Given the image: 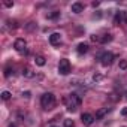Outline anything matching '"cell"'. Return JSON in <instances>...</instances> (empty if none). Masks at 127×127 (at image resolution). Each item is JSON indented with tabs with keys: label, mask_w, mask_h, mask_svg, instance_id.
Returning <instances> with one entry per match:
<instances>
[{
	"label": "cell",
	"mask_w": 127,
	"mask_h": 127,
	"mask_svg": "<svg viewBox=\"0 0 127 127\" xmlns=\"http://www.w3.org/2000/svg\"><path fill=\"white\" fill-rule=\"evenodd\" d=\"M64 102L67 103V111H69V112H75V111L81 106V102H82V100H81V97H79L78 94L73 93V94H70L69 99H66Z\"/></svg>",
	"instance_id": "6da1fadb"
},
{
	"label": "cell",
	"mask_w": 127,
	"mask_h": 127,
	"mask_svg": "<svg viewBox=\"0 0 127 127\" xmlns=\"http://www.w3.org/2000/svg\"><path fill=\"white\" fill-rule=\"evenodd\" d=\"M40 105H42L43 109H52L54 105H55V96L52 93H45L40 97Z\"/></svg>",
	"instance_id": "7a4b0ae2"
},
{
	"label": "cell",
	"mask_w": 127,
	"mask_h": 127,
	"mask_svg": "<svg viewBox=\"0 0 127 127\" xmlns=\"http://www.w3.org/2000/svg\"><path fill=\"white\" fill-rule=\"evenodd\" d=\"M58 72L60 75H69L70 73V61L67 58H61L58 63Z\"/></svg>",
	"instance_id": "3957f363"
},
{
	"label": "cell",
	"mask_w": 127,
	"mask_h": 127,
	"mask_svg": "<svg viewBox=\"0 0 127 127\" xmlns=\"http://www.w3.org/2000/svg\"><path fill=\"white\" fill-rule=\"evenodd\" d=\"M100 63L105 66V67H108V66H111L112 64V61H114V54L112 52H103V54H100Z\"/></svg>",
	"instance_id": "277c9868"
},
{
	"label": "cell",
	"mask_w": 127,
	"mask_h": 127,
	"mask_svg": "<svg viewBox=\"0 0 127 127\" xmlns=\"http://www.w3.org/2000/svg\"><path fill=\"white\" fill-rule=\"evenodd\" d=\"M14 48H15V49L18 51V52L24 54V52H26V49H27V42H26L24 39L18 37V39L15 40V43H14Z\"/></svg>",
	"instance_id": "5b68a950"
},
{
	"label": "cell",
	"mask_w": 127,
	"mask_h": 127,
	"mask_svg": "<svg viewBox=\"0 0 127 127\" xmlns=\"http://www.w3.org/2000/svg\"><path fill=\"white\" fill-rule=\"evenodd\" d=\"M96 118H94V115H91V114H88V112H85V114H82L81 115V121L85 124V126H90V124H93V121H94Z\"/></svg>",
	"instance_id": "8992f818"
},
{
	"label": "cell",
	"mask_w": 127,
	"mask_h": 127,
	"mask_svg": "<svg viewBox=\"0 0 127 127\" xmlns=\"http://www.w3.org/2000/svg\"><path fill=\"white\" fill-rule=\"evenodd\" d=\"M60 42H61V34L60 33H52L49 36V43L51 45H58Z\"/></svg>",
	"instance_id": "52a82bcc"
},
{
	"label": "cell",
	"mask_w": 127,
	"mask_h": 127,
	"mask_svg": "<svg viewBox=\"0 0 127 127\" xmlns=\"http://www.w3.org/2000/svg\"><path fill=\"white\" fill-rule=\"evenodd\" d=\"M70 9H72V12H73V14H81V12L84 11V5H82V3H79V2H75V3L72 5V8H70Z\"/></svg>",
	"instance_id": "ba28073f"
},
{
	"label": "cell",
	"mask_w": 127,
	"mask_h": 127,
	"mask_svg": "<svg viewBox=\"0 0 127 127\" xmlns=\"http://www.w3.org/2000/svg\"><path fill=\"white\" fill-rule=\"evenodd\" d=\"M124 18H126V12H124V11L117 12V14H115V18H114V24H115V26H118Z\"/></svg>",
	"instance_id": "9c48e42d"
},
{
	"label": "cell",
	"mask_w": 127,
	"mask_h": 127,
	"mask_svg": "<svg viewBox=\"0 0 127 127\" xmlns=\"http://www.w3.org/2000/svg\"><path fill=\"white\" fill-rule=\"evenodd\" d=\"M23 76H24V78H33V76H34V72H33V69H32L30 66H26V67H23Z\"/></svg>",
	"instance_id": "30bf717a"
},
{
	"label": "cell",
	"mask_w": 127,
	"mask_h": 127,
	"mask_svg": "<svg viewBox=\"0 0 127 127\" xmlns=\"http://www.w3.org/2000/svg\"><path fill=\"white\" fill-rule=\"evenodd\" d=\"M87 51H88V45L84 43V42H81V43L76 46V52H78V54H85Z\"/></svg>",
	"instance_id": "8fae6325"
},
{
	"label": "cell",
	"mask_w": 127,
	"mask_h": 127,
	"mask_svg": "<svg viewBox=\"0 0 127 127\" xmlns=\"http://www.w3.org/2000/svg\"><path fill=\"white\" fill-rule=\"evenodd\" d=\"M34 61H36V64H37V66H40V67H42V66H45V63H46V61H45V57H42V55H36Z\"/></svg>",
	"instance_id": "7c38bea8"
},
{
	"label": "cell",
	"mask_w": 127,
	"mask_h": 127,
	"mask_svg": "<svg viewBox=\"0 0 127 127\" xmlns=\"http://www.w3.org/2000/svg\"><path fill=\"white\" fill-rule=\"evenodd\" d=\"M108 111H109L108 108H102V109H99V111L96 112V118L99 120V118H102V117H105V114H106Z\"/></svg>",
	"instance_id": "4fadbf2b"
},
{
	"label": "cell",
	"mask_w": 127,
	"mask_h": 127,
	"mask_svg": "<svg viewBox=\"0 0 127 127\" xmlns=\"http://www.w3.org/2000/svg\"><path fill=\"white\" fill-rule=\"evenodd\" d=\"M58 17H60V12H57V11L46 14V18H48V20H55V18H58Z\"/></svg>",
	"instance_id": "5bb4252c"
},
{
	"label": "cell",
	"mask_w": 127,
	"mask_h": 127,
	"mask_svg": "<svg viewBox=\"0 0 127 127\" xmlns=\"http://www.w3.org/2000/svg\"><path fill=\"white\" fill-rule=\"evenodd\" d=\"M112 40V34H103L102 36V40H100V43H108V42H111Z\"/></svg>",
	"instance_id": "9a60e30c"
},
{
	"label": "cell",
	"mask_w": 127,
	"mask_h": 127,
	"mask_svg": "<svg viewBox=\"0 0 127 127\" xmlns=\"http://www.w3.org/2000/svg\"><path fill=\"white\" fill-rule=\"evenodd\" d=\"M2 99H3V100H9V99H11V93H9V91H3V93H2Z\"/></svg>",
	"instance_id": "2e32d148"
},
{
	"label": "cell",
	"mask_w": 127,
	"mask_h": 127,
	"mask_svg": "<svg viewBox=\"0 0 127 127\" xmlns=\"http://www.w3.org/2000/svg\"><path fill=\"white\" fill-rule=\"evenodd\" d=\"M64 127H73V120L66 118V120H64Z\"/></svg>",
	"instance_id": "e0dca14e"
},
{
	"label": "cell",
	"mask_w": 127,
	"mask_h": 127,
	"mask_svg": "<svg viewBox=\"0 0 127 127\" xmlns=\"http://www.w3.org/2000/svg\"><path fill=\"white\" fill-rule=\"evenodd\" d=\"M120 69H123V70L127 69V60H121L120 61Z\"/></svg>",
	"instance_id": "ac0fdd59"
},
{
	"label": "cell",
	"mask_w": 127,
	"mask_h": 127,
	"mask_svg": "<svg viewBox=\"0 0 127 127\" xmlns=\"http://www.w3.org/2000/svg\"><path fill=\"white\" fill-rule=\"evenodd\" d=\"M91 40H93V42H100V40H102V36H99V34H93V36H91Z\"/></svg>",
	"instance_id": "d6986e66"
},
{
	"label": "cell",
	"mask_w": 127,
	"mask_h": 127,
	"mask_svg": "<svg viewBox=\"0 0 127 127\" xmlns=\"http://www.w3.org/2000/svg\"><path fill=\"white\" fill-rule=\"evenodd\" d=\"M93 79H94V81H96V82H100V81H102V79H103V76H102V75H100V73H96V75H94V76H93Z\"/></svg>",
	"instance_id": "ffe728a7"
},
{
	"label": "cell",
	"mask_w": 127,
	"mask_h": 127,
	"mask_svg": "<svg viewBox=\"0 0 127 127\" xmlns=\"http://www.w3.org/2000/svg\"><path fill=\"white\" fill-rule=\"evenodd\" d=\"M3 5H5L6 8H12V6H14V2H11V0H5Z\"/></svg>",
	"instance_id": "44dd1931"
},
{
	"label": "cell",
	"mask_w": 127,
	"mask_h": 127,
	"mask_svg": "<svg viewBox=\"0 0 127 127\" xmlns=\"http://www.w3.org/2000/svg\"><path fill=\"white\" fill-rule=\"evenodd\" d=\"M11 72L14 73V70H11L9 67H6V69H5V76H6V78H9V76H11Z\"/></svg>",
	"instance_id": "7402d4cb"
},
{
	"label": "cell",
	"mask_w": 127,
	"mask_h": 127,
	"mask_svg": "<svg viewBox=\"0 0 127 127\" xmlns=\"http://www.w3.org/2000/svg\"><path fill=\"white\" fill-rule=\"evenodd\" d=\"M23 97L29 99V97H30V91H23Z\"/></svg>",
	"instance_id": "603a6c76"
},
{
	"label": "cell",
	"mask_w": 127,
	"mask_h": 127,
	"mask_svg": "<svg viewBox=\"0 0 127 127\" xmlns=\"http://www.w3.org/2000/svg\"><path fill=\"white\" fill-rule=\"evenodd\" d=\"M121 115H124V117L127 115V106H124V108L121 109Z\"/></svg>",
	"instance_id": "cb8c5ba5"
},
{
	"label": "cell",
	"mask_w": 127,
	"mask_h": 127,
	"mask_svg": "<svg viewBox=\"0 0 127 127\" xmlns=\"http://www.w3.org/2000/svg\"><path fill=\"white\" fill-rule=\"evenodd\" d=\"M111 99H112V100L115 102V100H118L120 97H117V94H115V93H112V94H111Z\"/></svg>",
	"instance_id": "d4e9b609"
},
{
	"label": "cell",
	"mask_w": 127,
	"mask_h": 127,
	"mask_svg": "<svg viewBox=\"0 0 127 127\" xmlns=\"http://www.w3.org/2000/svg\"><path fill=\"white\" fill-rule=\"evenodd\" d=\"M91 5H93V8H97V6H99V5H100V2H93V3H91Z\"/></svg>",
	"instance_id": "484cf974"
},
{
	"label": "cell",
	"mask_w": 127,
	"mask_h": 127,
	"mask_svg": "<svg viewBox=\"0 0 127 127\" xmlns=\"http://www.w3.org/2000/svg\"><path fill=\"white\" fill-rule=\"evenodd\" d=\"M9 127H17V126L15 124H9Z\"/></svg>",
	"instance_id": "4316f807"
},
{
	"label": "cell",
	"mask_w": 127,
	"mask_h": 127,
	"mask_svg": "<svg viewBox=\"0 0 127 127\" xmlns=\"http://www.w3.org/2000/svg\"><path fill=\"white\" fill-rule=\"evenodd\" d=\"M51 127H57V126H51Z\"/></svg>",
	"instance_id": "83f0119b"
}]
</instances>
